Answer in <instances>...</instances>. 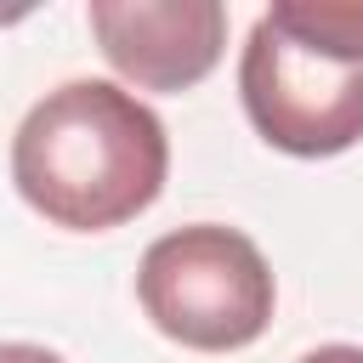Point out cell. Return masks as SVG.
<instances>
[{"label":"cell","mask_w":363,"mask_h":363,"mask_svg":"<svg viewBox=\"0 0 363 363\" xmlns=\"http://www.w3.org/2000/svg\"><path fill=\"white\" fill-rule=\"evenodd\" d=\"M136 301L164 340L187 352H238L267 335L278 284L250 233L193 221L147 244Z\"/></svg>","instance_id":"obj_3"},{"label":"cell","mask_w":363,"mask_h":363,"mask_svg":"<svg viewBox=\"0 0 363 363\" xmlns=\"http://www.w3.org/2000/svg\"><path fill=\"white\" fill-rule=\"evenodd\" d=\"M0 363H62V357L34 340H0Z\"/></svg>","instance_id":"obj_5"},{"label":"cell","mask_w":363,"mask_h":363,"mask_svg":"<svg viewBox=\"0 0 363 363\" xmlns=\"http://www.w3.org/2000/svg\"><path fill=\"white\" fill-rule=\"evenodd\" d=\"M170 170V136L136 91L113 79H68L45 91L11 136V182L28 210L68 233L136 221Z\"/></svg>","instance_id":"obj_1"},{"label":"cell","mask_w":363,"mask_h":363,"mask_svg":"<svg viewBox=\"0 0 363 363\" xmlns=\"http://www.w3.org/2000/svg\"><path fill=\"white\" fill-rule=\"evenodd\" d=\"M250 125L295 159L363 142V0H278L238 57Z\"/></svg>","instance_id":"obj_2"},{"label":"cell","mask_w":363,"mask_h":363,"mask_svg":"<svg viewBox=\"0 0 363 363\" xmlns=\"http://www.w3.org/2000/svg\"><path fill=\"white\" fill-rule=\"evenodd\" d=\"M301 363H363V346H318Z\"/></svg>","instance_id":"obj_6"},{"label":"cell","mask_w":363,"mask_h":363,"mask_svg":"<svg viewBox=\"0 0 363 363\" xmlns=\"http://www.w3.org/2000/svg\"><path fill=\"white\" fill-rule=\"evenodd\" d=\"M102 57L142 91L199 85L227 45L221 0H91Z\"/></svg>","instance_id":"obj_4"}]
</instances>
